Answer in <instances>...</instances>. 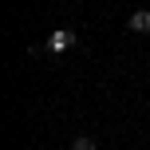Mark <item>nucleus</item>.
<instances>
[{
    "instance_id": "f257e3e1",
    "label": "nucleus",
    "mask_w": 150,
    "mask_h": 150,
    "mask_svg": "<svg viewBox=\"0 0 150 150\" xmlns=\"http://www.w3.org/2000/svg\"><path fill=\"white\" fill-rule=\"evenodd\" d=\"M71 44H79V36H75V32H52L44 47H47V52H52V55H59V52H67Z\"/></svg>"
},
{
    "instance_id": "f03ea898",
    "label": "nucleus",
    "mask_w": 150,
    "mask_h": 150,
    "mask_svg": "<svg viewBox=\"0 0 150 150\" xmlns=\"http://www.w3.org/2000/svg\"><path fill=\"white\" fill-rule=\"evenodd\" d=\"M127 28H130V32H138V36H150V12H146V8H138V12H130Z\"/></svg>"
},
{
    "instance_id": "7ed1b4c3",
    "label": "nucleus",
    "mask_w": 150,
    "mask_h": 150,
    "mask_svg": "<svg viewBox=\"0 0 150 150\" xmlns=\"http://www.w3.org/2000/svg\"><path fill=\"white\" fill-rule=\"evenodd\" d=\"M71 150H99V142H95V138H87V134H79V138L71 142Z\"/></svg>"
}]
</instances>
